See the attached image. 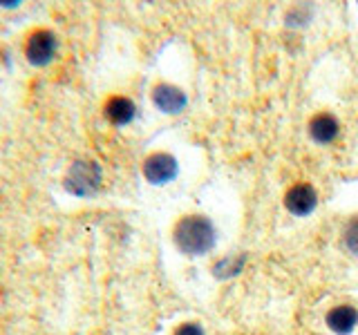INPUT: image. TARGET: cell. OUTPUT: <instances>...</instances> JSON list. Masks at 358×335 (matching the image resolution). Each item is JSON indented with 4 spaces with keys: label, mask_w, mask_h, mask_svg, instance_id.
Instances as JSON below:
<instances>
[{
    "label": "cell",
    "mask_w": 358,
    "mask_h": 335,
    "mask_svg": "<svg viewBox=\"0 0 358 335\" xmlns=\"http://www.w3.org/2000/svg\"><path fill=\"white\" fill-rule=\"evenodd\" d=\"M56 52H59V38L52 29H36L27 36L25 43V56L31 65L45 67L54 61Z\"/></svg>",
    "instance_id": "obj_4"
},
{
    "label": "cell",
    "mask_w": 358,
    "mask_h": 335,
    "mask_svg": "<svg viewBox=\"0 0 358 335\" xmlns=\"http://www.w3.org/2000/svg\"><path fill=\"white\" fill-rule=\"evenodd\" d=\"M0 7H11V9H16V7H20V3H18V0H5V3H0Z\"/></svg>",
    "instance_id": "obj_14"
},
{
    "label": "cell",
    "mask_w": 358,
    "mask_h": 335,
    "mask_svg": "<svg viewBox=\"0 0 358 335\" xmlns=\"http://www.w3.org/2000/svg\"><path fill=\"white\" fill-rule=\"evenodd\" d=\"M101 184H103V170H101V165L94 159L72 161V165L67 168L63 177V188L78 199L94 197L101 190Z\"/></svg>",
    "instance_id": "obj_2"
},
{
    "label": "cell",
    "mask_w": 358,
    "mask_h": 335,
    "mask_svg": "<svg viewBox=\"0 0 358 335\" xmlns=\"http://www.w3.org/2000/svg\"><path fill=\"white\" fill-rule=\"evenodd\" d=\"M173 241L186 257H204L215 251L217 228L206 215H186L175 223Z\"/></svg>",
    "instance_id": "obj_1"
},
{
    "label": "cell",
    "mask_w": 358,
    "mask_h": 335,
    "mask_svg": "<svg viewBox=\"0 0 358 335\" xmlns=\"http://www.w3.org/2000/svg\"><path fill=\"white\" fill-rule=\"evenodd\" d=\"M324 324L334 335H352L358 327V308L352 304H338L327 311Z\"/></svg>",
    "instance_id": "obj_7"
},
{
    "label": "cell",
    "mask_w": 358,
    "mask_h": 335,
    "mask_svg": "<svg viewBox=\"0 0 358 335\" xmlns=\"http://www.w3.org/2000/svg\"><path fill=\"white\" fill-rule=\"evenodd\" d=\"M246 264H249V257H246L244 253H233L227 257H220V260L210 266V273L215 279H220V282H227V279L242 275Z\"/></svg>",
    "instance_id": "obj_10"
},
{
    "label": "cell",
    "mask_w": 358,
    "mask_h": 335,
    "mask_svg": "<svg viewBox=\"0 0 358 335\" xmlns=\"http://www.w3.org/2000/svg\"><path fill=\"white\" fill-rule=\"evenodd\" d=\"M285 20H287L289 27H307L311 22V9L305 7V5H296V7H291L287 11Z\"/></svg>",
    "instance_id": "obj_12"
},
{
    "label": "cell",
    "mask_w": 358,
    "mask_h": 335,
    "mask_svg": "<svg viewBox=\"0 0 358 335\" xmlns=\"http://www.w3.org/2000/svg\"><path fill=\"white\" fill-rule=\"evenodd\" d=\"M285 208L294 217H309L318 208V193L311 184H296L285 193Z\"/></svg>",
    "instance_id": "obj_5"
},
{
    "label": "cell",
    "mask_w": 358,
    "mask_h": 335,
    "mask_svg": "<svg viewBox=\"0 0 358 335\" xmlns=\"http://www.w3.org/2000/svg\"><path fill=\"white\" fill-rule=\"evenodd\" d=\"M103 112L112 126L123 128V126H130L134 117H137V105H134V100L128 96H112L108 98Z\"/></svg>",
    "instance_id": "obj_9"
},
{
    "label": "cell",
    "mask_w": 358,
    "mask_h": 335,
    "mask_svg": "<svg viewBox=\"0 0 358 335\" xmlns=\"http://www.w3.org/2000/svg\"><path fill=\"white\" fill-rule=\"evenodd\" d=\"M141 172L150 186H166L177 179L179 174V161L171 152H152L143 159Z\"/></svg>",
    "instance_id": "obj_3"
},
{
    "label": "cell",
    "mask_w": 358,
    "mask_h": 335,
    "mask_svg": "<svg viewBox=\"0 0 358 335\" xmlns=\"http://www.w3.org/2000/svg\"><path fill=\"white\" fill-rule=\"evenodd\" d=\"M152 103L164 114H182L188 105V96L173 83H157L152 87Z\"/></svg>",
    "instance_id": "obj_6"
},
{
    "label": "cell",
    "mask_w": 358,
    "mask_h": 335,
    "mask_svg": "<svg viewBox=\"0 0 358 335\" xmlns=\"http://www.w3.org/2000/svg\"><path fill=\"white\" fill-rule=\"evenodd\" d=\"M341 134V123L329 112H320V114L311 117L309 121V137L318 145H329L338 139Z\"/></svg>",
    "instance_id": "obj_8"
},
{
    "label": "cell",
    "mask_w": 358,
    "mask_h": 335,
    "mask_svg": "<svg viewBox=\"0 0 358 335\" xmlns=\"http://www.w3.org/2000/svg\"><path fill=\"white\" fill-rule=\"evenodd\" d=\"M343 246H345V251L354 255L356 260H358V215L352 217L350 221L345 223V228H343Z\"/></svg>",
    "instance_id": "obj_11"
},
{
    "label": "cell",
    "mask_w": 358,
    "mask_h": 335,
    "mask_svg": "<svg viewBox=\"0 0 358 335\" xmlns=\"http://www.w3.org/2000/svg\"><path fill=\"white\" fill-rule=\"evenodd\" d=\"M173 335H206V331L197 322H184V324H179V327L175 329Z\"/></svg>",
    "instance_id": "obj_13"
}]
</instances>
